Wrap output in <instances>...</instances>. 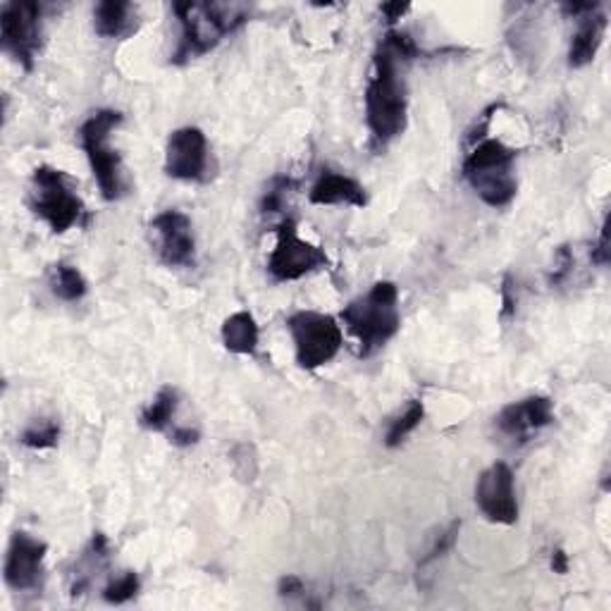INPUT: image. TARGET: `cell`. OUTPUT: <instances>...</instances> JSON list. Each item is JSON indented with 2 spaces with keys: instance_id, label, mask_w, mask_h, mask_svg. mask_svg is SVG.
Returning a JSON list of instances; mask_svg holds the SVG:
<instances>
[{
  "instance_id": "cell-3",
  "label": "cell",
  "mask_w": 611,
  "mask_h": 611,
  "mask_svg": "<svg viewBox=\"0 0 611 611\" xmlns=\"http://www.w3.org/2000/svg\"><path fill=\"white\" fill-rule=\"evenodd\" d=\"M339 318L359 342V357H373L402 330L400 290L394 282L380 280L365 294L349 302Z\"/></svg>"
},
{
  "instance_id": "cell-25",
  "label": "cell",
  "mask_w": 611,
  "mask_h": 611,
  "mask_svg": "<svg viewBox=\"0 0 611 611\" xmlns=\"http://www.w3.org/2000/svg\"><path fill=\"white\" fill-rule=\"evenodd\" d=\"M296 189V182L292 177H275L273 182L268 184V189L261 198V212L263 216H273V212L284 210V204H287V196Z\"/></svg>"
},
{
  "instance_id": "cell-16",
  "label": "cell",
  "mask_w": 611,
  "mask_h": 611,
  "mask_svg": "<svg viewBox=\"0 0 611 611\" xmlns=\"http://www.w3.org/2000/svg\"><path fill=\"white\" fill-rule=\"evenodd\" d=\"M607 26H609V20H607V12H602V8L578 18V30L574 34L571 48H568V65L576 69L590 65L597 58V51L602 48Z\"/></svg>"
},
{
  "instance_id": "cell-7",
  "label": "cell",
  "mask_w": 611,
  "mask_h": 611,
  "mask_svg": "<svg viewBox=\"0 0 611 611\" xmlns=\"http://www.w3.org/2000/svg\"><path fill=\"white\" fill-rule=\"evenodd\" d=\"M287 330L294 342L296 363L304 371H318L328 365L345 345L339 323L318 310H298L287 318Z\"/></svg>"
},
{
  "instance_id": "cell-28",
  "label": "cell",
  "mask_w": 611,
  "mask_h": 611,
  "mask_svg": "<svg viewBox=\"0 0 611 611\" xmlns=\"http://www.w3.org/2000/svg\"><path fill=\"white\" fill-rule=\"evenodd\" d=\"M590 259H592V263H597L600 268H604L609 263V227H607V220H604L602 230H600V239H597V244L590 251Z\"/></svg>"
},
{
  "instance_id": "cell-29",
  "label": "cell",
  "mask_w": 611,
  "mask_h": 611,
  "mask_svg": "<svg viewBox=\"0 0 611 611\" xmlns=\"http://www.w3.org/2000/svg\"><path fill=\"white\" fill-rule=\"evenodd\" d=\"M280 597H287V600H294V597H304L306 594V586L302 578L296 576H284L277 586Z\"/></svg>"
},
{
  "instance_id": "cell-14",
  "label": "cell",
  "mask_w": 611,
  "mask_h": 611,
  "mask_svg": "<svg viewBox=\"0 0 611 611\" xmlns=\"http://www.w3.org/2000/svg\"><path fill=\"white\" fill-rule=\"evenodd\" d=\"M497 430L514 443H528L533 435L554 423V402L545 394H533L525 400L506 404L494 418Z\"/></svg>"
},
{
  "instance_id": "cell-17",
  "label": "cell",
  "mask_w": 611,
  "mask_h": 611,
  "mask_svg": "<svg viewBox=\"0 0 611 611\" xmlns=\"http://www.w3.org/2000/svg\"><path fill=\"white\" fill-rule=\"evenodd\" d=\"M94 30L103 39H127L137 32V6L124 0H103L94 8Z\"/></svg>"
},
{
  "instance_id": "cell-15",
  "label": "cell",
  "mask_w": 611,
  "mask_h": 611,
  "mask_svg": "<svg viewBox=\"0 0 611 611\" xmlns=\"http://www.w3.org/2000/svg\"><path fill=\"white\" fill-rule=\"evenodd\" d=\"M308 201L314 206L365 208L368 194L359 179L335 173V170H323L318 179L314 182V187L308 192Z\"/></svg>"
},
{
  "instance_id": "cell-10",
  "label": "cell",
  "mask_w": 611,
  "mask_h": 611,
  "mask_svg": "<svg viewBox=\"0 0 611 611\" xmlns=\"http://www.w3.org/2000/svg\"><path fill=\"white\" fill-rule=\"evenodd\" d=\"M151 244L159 261L167 268H194L196 237L189 216L182 210H163L149 225Z\"/></svg>"
},
{
  "instance_id": "cell-9",
  "label": "cell",
  "mask_w": 611,
  "mask_h": 611,
  "mask_svg": "<svg viewBox=\"0 0 611 611\" xmlns=\"http://www.w3.org/2000/svg\"><path fill=\"white\" fill-rule=\"evenodd\" d=\"M275 249L268 255V273L275 282H296L318 270L328 268L330 259L325 249L298 237L296 220L287 218L277 225Z\"/></svg>"
},
{
  "instance_id": "cell-32",
  "label": "cell",
  "mask_w": 611,
  "mask_h": 611,
  "mask_svg": "<svg viewBox=\"0 0 611 611\" xmlns=\"http://www.w3.org/2000/svg\"><path fill=\"white\" fill-rule=\"evenodd\" d=\"M549 566H552V571H554V574H559V576L568 574V554H566L564 549H554V552H552V561H549Z\"/></svg>"
},
{
  "instance_id": "cell-22",
  "label": "cell",
  "mask_w": 611,
  "mask_h": 611,
  "mask_svg": "<svg viewBox=\"0 0 611 611\" xmlns=\"http://www.w3.org/2000/svg\"><path fill=\"white\" fill-rule=\"evenodd\" d=\"M425 418V406L421 400H411L400 416L390 421V428L385 433V447L396 449L406 443V437L414 433Z\"/></svg>"
},
{
  "instance_id": "cell-1",
  "label": "cell",
  "mask_w": 611,
  "mask_h": 611,
  "mask_svg": "<svg viewBox=\"0 0 611 611\" xmlns=\"http://www.w3.org/2000/svg\"><path fill=\"white\" fill-rule=\"evenodd\" d=\"M365 124L378 149H385L390 141L402 137L408 124V94L400 75V58L382 44L373 55L365 87Z\"/></svg>"
},
{
  "instance_id": "cell-18",
  "label": "cell",
  "mask_w": 611,
  "mask_h": 611,
  "mask_svg": "<svg viewBox=\"0 0 611 611\" xmlns=\"http://www.w3.org/2000/svg\"><path fill=\"white\" fill-rule=\"evenodd\" d=\"M220 335L225 349L237 353V357H255V351H259L261 330L249 310H237L230 318H225Z\"/></svg>"
},
{
  "instance_id": "cell-24",
  "label": "cell",
  "mask_w": 611,
  "mask_h": 611,
  "mask_svg": "<svg viewBox=\"0 0 611 611\" xmlns=\"http://www.w3.org/2000/svg\"><path fill=\"white\" fill-rule=\"evenodd\" d=\"M141 590V578L137 571H124L118 578H112L106 590H103V600L108 604H127L130 600L139 594Z\"/></svg>"
},
{
  "instance_id": "cell-27",
  "label": "cell",
  "mask_w": 611,
  "mask_h": 611,
  "mask_svg": "<svg viewBox=\"0 0 611 611\" xmlns=\"http://www.w3.org/2000/svg\"><path fill=\"white\" fill-rule=\"evenodd\" d=\"M571 268H574V253L568 251V247H561L557 251V255H554V270L549 275L552 287H559V284H564L568 273H571Z\"/></svg>"
},
{
  "instance_id": "cell-23",
  "label": "cell",
  "mask_w": 611,
  "mask_h": 611,
  "mask_svg": "<svg viewBox=\"0 0 611 611\" xmlns=\"http://www.w3.org/2000/svg\"><path fill=\"white\" fill-rule=\"evenodd\" d=\"M61 435L63 428L61 423L55 418H34L26 428L20 433V443L26 449H34V451H44V449H53L58 447L61 443Z\"/></svg>"
},
{
  "instance_id": "cell-21",
  "label": "cell",
  "mask_w": 611,
  "mask_h": 611,
  "mask_svg": "<svg viewBox=\"0 0 611 611\" xmlns=\"http://www.w3.org/2000/svg\"><path fill=\"white\" fill-rule=\"evenodd\" d=\"M51 290L61 302L77 304L89 294V282L81 275L79 268L69 263H55L51 268Z\"/></svg>"
},
{
  "instance_id": "cell-4",
  "label": "cell",
  "mask_w": 611,
  "mask_h": 611,
  "mask_svg": "<svg viewBox=\"0 0 611 611\" xmlns=\"http://www.w3.org/2000/svg\"><path fill=\"white\" fill-rule=\"evenodd\" d=\"M519 151L500 139H480L461 165L463 179L490 208H506L516 198L519 182L514 165Z\"/></svg>"
},
{
  "instance_id": "cell-12",
  "label": "cell",
  "mask_w": 611,
  "mask_h": 611,
  "mask_svg": "<svg viewBox=\"0 0 611 611\" xmlns=\"http://www.w3.org/2000/svg\"><path fill=\"white\" fill-rule=\"evenodd\" d=\"M476 504L490 523L514 525L519 521L516 480L504 461H497L480 473L476 482Z\"/></svg>"
},
{
  "instance_id": "cell-30",
  "label": "cell",
  "mask_w": 611,
  "mask_h": 611,
  "mask_svg": "<svg viewBox=\"0 0 611 611\" xmlns=\"http://www.w3.org/2000/svg\"><path fill=\"white\" fill-rule=\"evenodd\" d=\"M198 439H201V433H198L196 428H175L173 433H170V443L182 449L198 445Z\"/></svg>"
},
{
  "instance_id": "cell-19",
  "label": "cell",
  "mask_w": 611,
  "mask_h": 611,
  "mask_svg": "<svg viewBox=\"0 0 611 611\" xmlns=\"http://www.w3.org/2000/svg\"><path fill=\"white\" fill-rule=\"evenodd\" d=\"M108 557H110L108 537L103 533H94L87 552L81 554V559L77 561V568H75V574H73V588H69V590H73V597H79V594H84V592L89 590L96 568L101 566V564H106Z\"/></svg>"
},
{
  "instance_id": "cell-13",
  "label": "cell",
  "mask_w": 611,
  "mask_h": 611,
  "mask_svg": "<svg viewBox=\"0 0 611 611\" xmlns=\"http://www.w3.org/2000/svg\"><path fill=\"white\" fill-rule=\"evenodd\" d=\"M48 545L30 533L18 531L10 537L3 578L6 586L15 592H34L44 582V561Z\"/></svg>"
},
{
  "instance_id": "cell-20",
  "label": "cell",
  "mask_w": 611,
  "mask_h": 611,
  "mask_svg": "<svg viewBox=\"0 0 611 611\" xmlns=\"http://www.w3.org/2000/svg\"><path fill=\"white\" fill-rule=\"evenodd\" d=\"M177 408H179V392L170 385L163 388L153 396V402L141 411L139 416L141 428H146L151 433H165L170 428V423H173Z\"/></svg>"
},
{
  "instance_id": "cell-2",
  "label": "cell",
  "mask_w": 611,
  "mask_h": 611,
  "mask_svg": "<svg viewBox=\"0 0 611 611\" xmlns=\"http://www.w3.org/2000/svg\"><path fill=\"white\" fill-rule=\"evenodd\" d=\"M173 10L182 26L179 44L173 53L175 65L204 58L251 18V6L247 3H175Z\"/></svg>"
},
{
  "instance_id": "cell-26",
  "label": "cell",
  "mask_w": 611,
  "mask_h": 611,
  "mask_svg": "<svg viewBox=\"0 0 611 611\" xmlns=\"http://www.w3.org/2000/svg\"><path fill=\"white\" fill-rule=\"evenodd\" d=\"M459 531H461V521H451L449 523V528L447 531H443L439 533L437 537H435V543H433V547L425 552V557L421 559V568H425V566H430V564H435L437 559H443V557H447V552H451L454 549V545H457V537H459Z\"/></svg>"
},
{
  "instance_id": "cell-5",
  "label": "cell",
  "mask_w": 611,
  "mask_h": 611,
  "mask_svg": "<svg viewBox=\"0 0 611 611\" xmlns=\"http://www.w3.org/2000/svg\"><path fill=\"white\" fill-rule=\"evenodd\" d=\"M122 112L112 108H101L79 127V144L87 153V161L91 165L94 179L98 184V192L106 201H120L127 192L124 184V167L120 153L110 146V134L122 124Z\"/></svg>"
},
{
  "instance_id": "cell-31",
  "label": "cell",
  "mask_w": 611,
  "mask_h": 611,
  "mask_svg": "<svg viewBox=\"0 0 611 611\" xmlns=\"http://www.w3.org/2000/svg\"><path fill=\"white\" fill-rule=\"evenodd\" d=\"M408 10H411V8H408V6H402V3H388V6H382V8H380V12L388 18L390 24H394L396 20H402Z\"/></svg>"
},
{
  "instance_id": "cell-6",
  "label": "cell",
  "mask_w": 611,
  "mask_h": 611,
  "mask_svg": "<svg viewBox=\"0 0 611 611\" xmlns=\"http://www.w3.org/2000/svg\"><path fill=\"white\" fill-rule=\"evenodd\" d=\"M30 208L51 232L65 234L87 218V206L77 196L73 182L58 167L39 165L32 175Z\"/></svg>"
},
{
  "instance_id": "cell-11",
  "label": "cell",
  "mask_w": 611,
  "mask_h": 611,
  "mask_svg": "<svg viewBox=\"0 0 611 611\" xmlns=\"http://www.w3.org/2000/svg\"><path fill=\"white\" fill-rule=\"evenodd\" d=\"M210 151L208 139L198 127H179L167 139L165 175L179 182H208Z\"/></svg>"
},
{
  "instance_id": "cell-8",
  "label": "cell",
  "mask_w": 611,
  "mask_h": 611,
  "mask_svg": "<svg viewBox=\"0 0 611 611\" xmlns=\"http://www.w3.org/2000/svg\"><path fill=\"white\" fill-rule=\"evenodd\" d=\"M44 6L12 0L0 10V44L24 73H32L44 41Z\"/></svg>"
}]
</instances>
